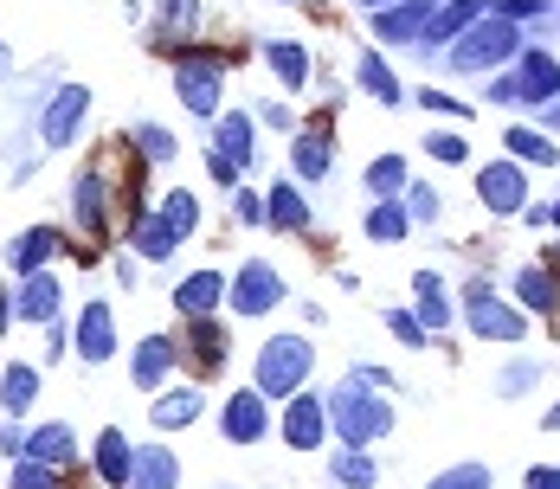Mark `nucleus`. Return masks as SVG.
I'll return each instance as SVG.
<instances>
[{
    "label": "nucleus",
    "instance_id": "44",
    "mask_svg": "<svg viewBox=\"0 0 560 489\" xmlns=\"http://www.w3.org/2000/svg\"><path fill=\"white\" fill-rule=\"evenodd\" d=\"M425 109H445V116H464L470 123V109L457 104V97H445V91H425Z\"/></svg>",
    "mask_w": 560,
    "mask_h": 489
},
{
    "label": "nucleus",
    "instance_id": "52",
    "mask_svg": "<svg viewBox=\"0 0 560 489\" xmlns=\"http://www.w3.org/2000/svg\"><path fill=\"white\" fill-rule=\"evenodd\" d=\"M555 116H560V104H555Z\"/></svg>",
    "mask_w": 560,
    "mask_h": 489
},
{
    "label": "nucleus",
    "instance_id": "26",
    "mask_svg": "<svg viewBox=\"0 0 560 489\" xmlns=\"http://www.w3.org/2000/svg\"><path fill=\"white\" fill-rule=\"evenodd\" d=\"M213 155H225L232 167L252 155V116H220V149Z\"/></svg>",
    "mask_w": 560,
    "mask_h": 489
},
{
    "label": "nucleus",
    "instance_id": "10",
    "mask_svg": "<svg viewBox=\"0 0 560 489\" xmlns=\"http://www.w3.org/2000/svg\"><path fill=\"white\" fill-rule=\"evenodd\" d=\"M110 187H104V174L91 167V174H78V232L84 238H104L110 232V200H104Z\"/></svg>",
    "mask_w": 560,
    "mask_h": 489
},
{
    "label": "nucleus",
    "instance_id": "27",
    "mask_svg": "<svg viewBox=\"0 0 560 489\" xmlns=\"http://www.w3.org/2000/svg\"><path fill=\"white\" fill-rule=\"evenodd\" d=\"M194 361H200L207 374H220L225 368V335L207 323V316H194Z\"/></svg>",
    "mask_w": 560,
    "mask_h": 489
},
{
    "label": "nucleus",
    "instance_id": "6",
    "mask_svg": "<svg viewBox=\"0 0 560 489\" xmlns=\"http://www.w3.org/2000/svg\"><path fill=\"white\" fill-rule=\"evenodd\" d=\"M278 296H283V277L271 271V265H245V271L232 277V310L238 316H265V310H278Z\"/></svg>",
    "mask_w": 560,
    "mask_h": 489
},
{
    "label": "nucleus",
    "instance_id": "36",
    "mask_svg": "<svg viewBox=\"0 0 560 489\" xmlns=\"http://www.w3.org/2000/svg\"><path fill=\"white\" fill-rule=\"evenodd\" d=\"M368 187L374 194H406V162L399 155H381V162L368 167Z\"/></svg>",
    "mask_w": 560,
    "mask_h": 489
},
{
    "label": "nucleus",
    "instance_id": "17",
    "mask_svg": "<svg viewBox=\"0 0 560 489\" xmlns=\"http://www.w3.org/2000/svg\"><path fill=\"white\" fill-rule=\"evenodd\" d=\"M91 457H97V477H104V484H129V464H136V451H129V438L116 432V426H104V432H97Z\"/></svg>",
    "mask_w": 560,
    "mask_h": 489
},
{
    "label": "nucleus",
    "instance_id": "41",
    "mask_svg": "<svg viewBox=\"0 0 560 489\" xmlns=\"http://www.w3.org/2000/svg\"><path fill=\"white\" fill-rule=\"evenodd\" d=\"M425 149H432L439 162H464V155H470V142H464V136H451V129H439V136H425Z\"/></svg>",
    "mask_w": 560,
    "mask_h": 489
},
{
    "label": "nucleus",
    "instance_id": "23",
    "mask_svg": "<svg viewBox=\"0 0 560 489\" xmlns=\"http://www.w3.org/2000/svg\"><path fill=\"white\" fill-rule=\"evenodd\" d=\"M71 444H78V438H71V426H58V419H52V426H39V432L26 438V457H33V464H52V470H58V464H71Z\"/></svg>",
    "mask_w": 560,
    "mask_h": 489
},
{
    "label": "nucleus",
    "instance_id": "4",
    "mask_svg": "<svg viewBox=\"0 0 560 489\" xmlns=\"http://www.w3.org/2000/svg\"><path fill=\"white\" fill-rule=\"evenodd\" d=\"M174 91H180V104L194 109V116H213L220 109V65L207 53H187L180 71H174Z\"/></svg>",
    "mask_w": 560,
    "mask_h": 489
},
{
    "label": "nucleus",
    "instance_id": "22",
    "mask_svg": "<svg viewBox=\"0 0 560 489\" xmlns=\"http://www.w3.org/2000/svg\"><path fill=\"white\" fill-rule=\"evenodd\" d=\"M174 245H180V232H174L168 219H155V213H142V219H136V252H142L149 265L174 258Z\"/></svg>",
    "mask_w": 560,
    "mask_h": 489
},
{
    "label": "nucleus",
    "instance_id": "14",
    "mask_svg": "<svg viewBox=\"0 0 560 489\" xmlns=\"http://www.w3.org/2000/svg\"><path fill=\"white\" fill-rule=\"evenodd\" d=\"M477 13H483V0H451V7H439L432 20H425V46H451V39H464V26H477Z\"/></svg>",
    "mask_w": 560,
    "mask_h": 489
},
{
    "label": "nucleus",
    "instance_id": "1",
    "mask_svg": "<svg viewBox=\"0 0 560 489\" xmlns=\"http://www.w3.org/2000/svg\"><path fill=\"white\" fill-rule=\"evenodd\" d=\"M310 361H316V348H310V341L278 335V341H265V348H258V374H252V386H258L265 399H290L296 386L310 381Z\"/></svg>",
    "mask_w": 560,
    "mask_h": 489
},
{
    "label": "nucleus",
    "instance_id": "38",
    "mask_svg": "<svg viewBox=\"0 0 560 489\" xmlns=\"http://www.w3.org/2000/svg\"><path fill=\"white\" fill-rule=\"evenodd\" d=\"M336 477L348 489H368V484H374V464H368V457H354V451H341V457H336Z\"/></svg>",
    "mask_w": 560,
    "mask_h": 489
},
{
    "label": "nucleus",
    "instance_id": "11",
    "mask_svg": "<svg viewBox=\"0 0 560 489\" xmlns=\"http://www.w3.org/2000/svg\"><path fill=\"white\" fill-rule=\"evenodd\" d=\"M58 277L52 271H26V290L13 296V316H26V323H52L58 316Z\"/></svg>",
    "mask_w": 560,
    "mask_h": 489
},
{
    "label": "nucleus",
    "instance_id": "15",
    "mask_svg": "<svg viewBox=\"0 0 560 489\" xmlns=\"http://www.w3.org/2000/svg\"><path fill=\"white\" fill-rule=\"evenodd\" d=\"M470 328H477V335H490V341H522V335H528V316H522V310H503V303H490V296H483V303H470Z\"/></svg>",
    "mask_w": 560,
    "mask_h": 489
},
{
    "label": "nucleus",
    "instance_id": "51",
    "mask_svg": "<svg viewBox=\"0 0 560 489\" xmlns=\"http://www.w3.org/2000/svg\"><path fill=\"white\" fill-rule=\"evenodd\" d=\"M548 219H555V225H560V207H555V213H548Z\"/></svg>",
    "mask_w": 560,
    "mask_h": 489
},
{
    "label": "nucleus",
    "instance_id": "37",
    "mask_svg": "<svg viewBox=\"0 0 560 489\" xmlns=\"http://www.w3.org/2000/svg\"><path fill=\"white\" fill-rule=\"evenodd\" d=\"M432 489H490V470H483V464H457V470H445Z\"/></svg>",
    "mask_w": 560,
    "mask_h": 489
},
{
    "label": "nucleus",
    "instance_id": "32",
    "mask_svg": "<svg viewBox=\"0 0 560 489\" xmlns=\"http://www.w3.org/2000/svg\"><path fill=\"white\" fill-rule=\"evenodd\" d=\"M290 162H296V174H329V142L323 136H296V149H290Z\"/></svg>",
    "mask_w": 560,
    "mask_h": 489
},
{
    "label": "nucleus",
    "instance_id": "25",
    "mask_svg": "<svg viewBox=\"0 0 560 489\" xmlns=\"http://www.w3.org/2000/svg\"><path fill=\"white\" fill-rule=\"evenodd\" d=\"M265 58H271V71H278L290 91L310 78V53H303V46H290V39H271V46H265Z\"/></svg>",
    "mask_w": 560,
    "mask_h": 489
},
{
    "label": "nucleus",
    "instance_id": "49",
    "mask_svg": "<svg viewBox=\"0 0 560 489\" xmlns=\"http://www.w3.org/2000/svg\"><path fill=\"white\" fill-rule=\"evenodd\" d=\"M7 65H13V53H7V46H0V71H7Z\"/></svg>",
    "mask_w": 560,
    "mask_h": 489
},
{
    "label": "nucleus",
    "instance_id": "40",
    "mask_svg": "<svg viewBox=\"0 0 560 489\" xmlns=\"http://www.w3.org/2000/svg\"><path fill=\"white\" fill-rule=\"evenodd\" d=\"M13 489H58V470L52 464H20L13 470Z\"/></svg>",
    "mask_w": 560,
    "mask_h": 489
},
{
    "label": "nucleus",
    "instance_id": "43",
    "mask_svg": "<svg viewBox=\"0 0 560 489\" xmlns=\"http://www.w3.org/2000/svg\"><path fill=\"white\" fill-rule=\"evenodd\" d=\"M387 323H393V335H399V341H412V348H425V323H412L406 310H393Z\"/></svg>",
    "mask_w": 560,
    "mask_h": 489
},
{
    "label": "nucleus",
    "instance_id": "8",
    "mask_svg": "<svg viewBox=\"0 0 560 489\" xmlns=\"http://www.w3.org/2000/svg\"><path fill=\"white\" fill-rule=\"evenodd\" d=\"M220 432L232 438V444H258V438L271 432V412H265V399H258V386H245V393H232L225 399V419Z\"/></svg>",
    "mask_w": 560,
    "mask_h": 489
},
{
    "label": "nucleus",
    "instance_id": "20",
    "mask_svg": "<svg viewBox=\"0 0 560 489\" xmlns=\"http://www.w3.org/2000/svg\"><path fill=\"white\" fill-rule=\"evenodd\" d=\"M220 296H225V277L220 271H194L180 290H174V303H180L187 316H213V310H220Z\"/></svg>",
    "mask_w": 560,
    "mask_h": 489
},
{
    "label": "nucleus",
    "instance_id": "47",
    "mask_svg": "<svg viewBox=\"0 0 560 489\" xmlns=\"http://www.w3.org/2000/svg\"><path fill=\"white\" fill-rule=\"evenodd\" d=\"M445 316H451V303H445V296H425V323L439 328V323H445Z\"/></svg>",
    "mask_w": 560,
    "mask_h": 489
},
{
    "label": "nucleus",
    "instance_id": "5",
    "mask_svg": "<svg viewBox=\"0 0 560 489\" xmlns=\"http://www.w3.org/2000/svg\"><path fill=\"white\" fill-rule=\"evenodd\" d=\"M84 109H91V91H84V84H65L52 104H46V116H39V142H46V149H65V142L78 136Z\"/></svg>",
    "mask_w": 560,
    "mask_h": 489
},
{
    "label": "nucleus",
    "instance_id": "12",
    "mask_svg": "<svg viewBox=\"0 0 560 489\" xmlns=\"http://www.w3.org/2000/svg\"><path fill=\"white\" fill-rule=\"evenodd\" d=\"M78 354H84V361H110L116 354V316L104 303H91V310L78 316Z\"/></svg>",
    "mask_w": 560,
    "mask_h": 489
},
{
    "label": "nucleus",
    "instance_id": "42",
    "mask_svg": "<svg viewBox=\"0 0 560 489\" xmlns=\"http://www.w3.org/2000/svg\"><path fill=\"white\" fill-rule=\"evenodd\" d=\"M194 7L200 0H162V33H187L194 26Z\"/></svg>",
    "mask_w": 560,
    "mask_h": 489
},
{
    "label": "nucleus",
    "instance_id": "7",
    "mask_svg": "<svg viewBox=\"0 0 560 489\" xmlns=\"http://www.w3.org/2000/svg\"><path fill=\"white\" fill-rule=\"evenodd\" d=\"M560 91V65L548 53H522L515 58V78H509V97H522V104H555Z\"/></svg>",
    "mask_w": 560,
    "mask_h": 489
},
{
    "label": "nucleus",
    "instance_id": "28",
    "mask_svg": "<svg viewBox=\"0 0 560 489\" xmlns=\"http://www.w3.org/2000/svg\"><path fill=\"white\" fill-rule=\"evenodd\" d=\"M33 393H39V374H33V368H7V381H0V406H7V412H26Z\"/></svg>",
    "mask_w": 560,
    "mask_h": 489
},
{
    "label": "nucleus",
    "instance_id": "31",
    "mask_svg": "<svg viewBox=\"0 0 560 489\" xmlns=\"http://www.w3.org/2000/svg\"><path fill=\"white\" fill-rule=\"evenodd\" d=\"M515 296H522L528 310H555V303H560V290H555V277H548V271H522V277H515Z\"/></svg>",
    "mask_w": 560,
    "mask_h": 489
},
{
    "label": "nucleus",
    "instance_id": "39",
    "mask_svg": "<svg viewBox=\"0 0 560 489\" xmlns=\"http://www.w3.org/2000/svg\"><path fill=\"white\" fill-rule=\"evenodd\" d=\"M136 142H142V155H149V162H174V136H168V129H155V123H149V129H136Z\"/></svg>",
    "mask_w": 560,
    "mask_h": 489
},
{
    "label": "nucleus",
    "instance_id": "50",
    "mask_svg": "<svg viewBox=\"0 0 560 489\" xmlns=\"http://www.w3.org/2000/svg\"><path fill=\"white\" fill-rule=\"evenodd\" d=\"M361 7H393V0H361Z\"/></svg>",
    "mask_w": 560,
    "mask_h": 489
},
{
    "label": "nucleus",
    "instance_id": "21",
    "mask_svg": "<svg viewBox=\"0 0 560 489\" xmlns=\"http://www.w3.org/2000/svg\"><path fill=\"white\" fill-rule=\"evenodd\" d=\"M149 412H155V426H162V432H180V426H194V419H200V393H194V386H174V393H162Z\"/></svg>",
    "mask_w": 560,
    "mask_h": 489
},
{
    "label": "nucleus",
    "instance_id": "16",
    "mask_svg": "<svg viewBox=\"0 0 560 489\" xmlns=\"http://www.w3.org/2000/svg\"><path fill=\"white\" fill-rule=\"evenodd\" d=\"M58 238L52 225H33V232H20L13 245H7V258H13V271H46V258H58Z\"/></svg>",
    "mask_w": 560,
    "mask_h": 489
},
{
    "label": "nucleus",
    "instance_id": "2",
    "mask_svg": "<svg viewBox=\"0 0 560 489\" xmlns=\"http://www.w3.org/2000/svg\"><path fill=\"white\" fill-rule=\"evenodd\" d=\"M387 426H393V412H387V406H381V399H374L361 381H348V386L336 393V432L348 438L354 451H361L368 438H381Z\"/></svg>",
    "mask_w": 560,
    "mask_h": 489
},
{
    "label": "nucleus",
    "instance_id": "33",
    "mask_svg": "<svg viewBox=\"0 0 560 489\" xmlns=\"http://www.w3.org/2000/svg\"><path fill=\"white\" fill-rule=\"evenodd\" d=\"M406 225H412V213L406 207H374V219H368V238H381V245H393V238H406Z\"/></svg>",
    "mask_w": 560,
    "mask_h": 489
},
{
    "label": "nucleus",
    "instance_id": "45",
    "mask_svg": "<svg viewBox=\"0 0 560 489\" xmlns=\"http://www.w3.org/2000/svg\"><path fill=\"white\" fill-rule=\"evenodd\" d=\"M406 194H412V213H419V219H432V213H439V200H432V187H406Z\"/></svg>",
    "mask_w": 560,
    "mask_h": 489
},
{
    "label": "nucleus",
    "instance_id": "9",
    "mask_svg": "<svg viewBox=\"0 0 560 489\" xmlns=\"http://www.w3.org/2000/svg\"><path fill=\"white\" fill-rule=\"evenodd\" d=\"M477 194H483L490 213H522V207H528V181H522V167L515 162L483 167V174H477Z\"/></svg>",
    "mask_w": 560,
    "mask_h": 489
},
{
    "label": "nucleus",
    "instance_id": "13",
    "mask_svg": "<svg viewBox=\"0 0 560 489\" xmlns=\"http://www.w3.org/2000/svg\"><path fill=\"white\" fill-rule=\"evenodd\" d=\"M425 20H432V0H399V7H381L374 13V33L381 39H419Z\"/></svg>",
    "mask_w": 560,
    "mask_h": 489
},
{
    "label": "nucleus",
    "instance_id": "48",
    "mask_svg": "<svg viewBox=\"0 0 560 489\" xmlns=\"http://www.w3.org/2000/svg\"><path fill=\"white\" fill-rule=\"evenodd\" d=\"M13 328V290H0V335Z\"/></svg>",
    "mask_w": 560,
    "mask_h": 489
},
{
    "label": "nucleus",
    "instance_id": "18",
    "mask_svg": "<svg viewBox=\"0 0 560 489\" xmlns=\"http://www.w3.org/2000/svg\"><path fill=\"white\" fill-rule=\"evenodd\" d=\"M168 368H174V341L168 335H149V341L136 348V368H129V374H136L142 393H155V386L168 381Z\"/></svg>",
    "mask_w": 560,
    "mask_h": 489
},
{
    "label": "nucleus",
    "instance_id": "46",
    "mask_svg": "<svg viewBox=\"0 0 560 489\" xmlns=\"http://www.w3.org/2000/svg\"><path fill=\"white\" fill-rule=\"evenodd\" d=\"M528 489H560V470H548V464H541V470H528Z\"/></svg>",
    "mask_w": 560,
    "mask_h": 489
},
{
    "label": "nucleus",
    "instance_id": "19",
    "mask_svg": "<svg viewBox=\"0 0 560 489\" xmlns=\"http://www.w3.org/2000/svg\"><path fill=\"white\" fill-rule=\"evenodd\" d=\"M323 406L316 399H290V419H283V438H290V451H316L323 444Z\"/></svg>",
    "mask_w": 560,
    "mask_h": 489
},
{
    "label": "nucleus",
    "instance_id": "3",
    "mask_svg": "<svg viewBox=\"0 0 560 489\" xmlns=\"http://www.w3.org/2000/svg\"><path fill=\"white\" fill-rule=\"evenodd\" d=\"M515 58V26L509 20H477V26H464V39L451 46V65L457 71H483V65H503Z\"/></svg>",
    "mask_w": 560,
    "mask_h": 489
},
{
    "label": "nucleus",
    "instance_id": "30",
    "mask_svg": "<svg viewBox=\"0 0 560 489\" xmlns=\"http://www.w3.org/2000/svg\"><path fill=\"white\" fill-rule=\"evenodd\" d=\"M503 142H509V162H515V155H522V162H541V167L560 162V155H555V142H548V136H535V129H509Z\"/></svg>",
    "mask_w": 560,
    "mask_h": 489
},
{
    "label": "nucleus",
    "instance_id": "35",
    "mask_svg": "<svg viewBox=\"0 0 560 489\" xmlns=\"http://www.w3.org/2000/svg\"><path fill=\"white\" fill-rule=\"evenodd\" d=\"M162 219H168L174 232H180V238H187V232H194V219H200V200H194V194H187V187H174L168 200H162Z\"/></svg>",
    "mask_w": 560,
    "mask_h": 489
},
{
    "label": "nucleus",
    "instance_id": "24",
    "mask_svg": "<svg viewBox=\"0 0 560 489\" xmlns=\"http://www.w3.org/2000/svg\"><path fill=\"white\" fill-rule=\"evenodd\" d=\"M174 457L168 451H136V464H129V489H174Z\"/></svg>",
    "mask_w": 560,
    "mask_h": 489
},
{
    "label": "nucleus",
    "instance_id": "29",
    "mask_svg": "<svg viewBox=\"0 0 560 489\" xmlns=\"http://www.w3.org/2000/svg\"><path fill=\"white\" fill-rule=\"evenodd\" d=\"M265 219H278L283 232H296V225H310V207H303V194H296V187H271Z\"/></svg>",
    "mask_w": 560,
    "mask_h": 489
},
{
    "label": "nucleus",
    "instance_id": "34",
    "mask_svg": "<svg viewBox=\"0 0 560 489\" xmlns=\"http://www.w3.org/2000/svg\"><path fill=\"white\" fill-rule=\"evenodd\" d=\"M361 84H368L381 104H399V84H393V71L381 65V53H361Z\"/></svg>",
    "mask_w": 560,
    "mask_h": 489
}]
</instances>
